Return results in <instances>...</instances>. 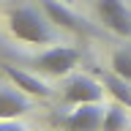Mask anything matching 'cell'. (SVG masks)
Segmentation results:
<instances>
[{"label": "cell", "mask_w": 131, "mask_h": 131, "mask_svg": "<svg viewBox=\"0 0 131 131\" xmlns=\"http://www.w3.org/2000/svg\"><path fill=\"white\" fill-rule=\"evenodd\" d=\"M8 30L19 41H27V44H52L55 41V30L49 27V16L38 14L30 6L14 8L8 14Z\"/></svg>", "instance_id": "cell-1"}, {"label": "cell", "mask_w": 131, "mask_h": 131, "mask_svg": "<svg viewBox=\"0 0 131 131\" xmlns=\"http://www.w3.org/2000/svg\"><path fill=\"white\" fill-rule=\"evenodd\" d=\"M44 14L49 16V22H55L57 27H63V30L79 36V38H98L101 36V30H98L96 25L85 22L79 14H74L71 8H66L57 0H44Z\"/></svg>", "instance_id": "cell-2"}, {"label": "cell", "mask_w": 131, "mask_h": 131, "mask_svg": "<svg viewBox=\"0 0 131 131\" xmlns=\"http://www.w3.org/2000/svg\"><path fill=\"white\" fill-rule=\"evenodd\" d=\"M104 96L101 79H93L90 74H74L63 85V104L79 106V104H98Z\"/></svg>", "instance_id": "cell-3"}, {"label": "cell", "mask_w": 131, "mask_h": 131, "mask_svg": "<svg viewBox=\"0 0 131 131\" xmlns=\"http://www.w3.org/2000/svg\"><path fill=\"white\" fill-rule=\"evenodd\" d=\"M79 49L74 47H52L47 52H41L38 57H33L30 66L41 74H49V77H63L79 63Z\"/></svg>", "instance_id": "cell-4"}, {"label": "cell", "mask_w": 131, "mask_h": 131, "mask_svg": "<svg viewBox=\"0 0 131 131\" xmlns=\"http://www.w3.org/2000/svg\"><path fill=\"white\" fill-rule=\"evenodd\" d=\"M104 109L98 104H79L71 115H55L52 123L63 131H101Z\"/></svg>", "instance_id": "cell-5"}, {"label": "cell", "mask_w": 131, "mask_h": 131, "mask_svg": "<svg viewBox=\"0 0 131 131\" xmlns=\"http://www.w3.org/2000/svg\"><path fill=\"white\" fill-rule=\"evenodd\" d=\"M96 14L104 27L123 38H131V11L123 0H96Z\"/></svg>", "instance_id": "cell-6"}, {"label": "cell", "mask_w": 131, "mask_h": 131, "mask_svg": "<svg viewBox=\"0 0 131 131\" xmlns=\"http://www.w3.org/2000/svg\"><path fill=\"white\" fill-rule=\"evenodd\" d=\"M3 74H6L22 93H27V96H38V98L52 96V88H49L47 82H41L36 74H27V71H22V68H14L11 63H3Z\"/></svg>", "instance_id": "cell-7"}, {"label": "cell", "mask_w": 131, "mask_h": 131, "mask_svg": "<svg viewBox=\"0 0 131 131\" xmlns=\"http://www.w3.org/2000/svg\"><path fill=\"white\" fill-rule=\"evenodd\" d=\"M93 71H96V77L101 79V85L112 93L115 101H117V104H123L126 109H131V82L123 79L120 74H115L112 68H109V71H104V68H98V66H96Z\"/></svg>", "instance_id": "cell-8"}, {"label": "cell", "mask_w": 131, "mask_h": 131, "mask_svg": "<svg viewBox=\"0 0 131 131\" xmlns=\"http://www.w3.org/2000/svg\"><path fill=\"white\" fill-rule=\"evenodd\" d=\"M27 109H30V104H27V98L22 96L19 88L16 90H8V88L0 90V120H16Z\"/></svg>", "instance_id": "cell-9"}, {"label": "cell", "mask_w": 131, "mask_h": 131, "mask_svg": "<svg viewBox=\"0 0 131 131\" xmlns=\"http://www.w3.org/2000/svg\"><path fill=\"white\" fill-rule=\"evenodd\" d=\"M126 128H128V115L123 112V104H117V101H115V104L104 112L101 131H126Z\"/></svg>", "instance_id": "cell-10"}, {"label": "cell", "mask_w": 131, "mask_h": 131, "mask_svg": "<svg viewBox=\"0 0 131 131\" xmlns=\"http://www.w3.org/2000/svg\"><path fill=\"white\" fill-rule=\"evenodd\" d=\"M109 68H112L115 74H120L123 79L131 82V47L115 49V52H112V60H109Z\"/></svg>", "instance_id": "cell-11"}, {"label": "cell", "mask_w": 131, "mask_h": 131, "mask_svg": "<svg viewBox=\"0 0 131 131\" xmlns=\"http://www.w3.org/2000/svg\"><path fill=\"white\" fill-rule=\"evenodd\" d=\"M0 131H27V128L16 120H0Z\"/></svg>", "instance_id": "cell-12"}]
</instances>
